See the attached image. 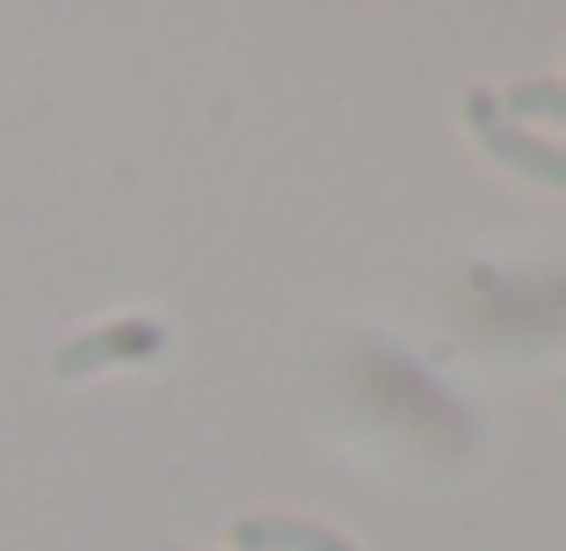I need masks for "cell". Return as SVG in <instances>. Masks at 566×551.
<instances>
[{"instance_id": "1", "label": "cell", "mask_w": 566, "mask_h": 551, "mask_svg": "<svg viewBox=\"0 0 566 551\" xmlns=\"http://www.w3.org/2000/svg\"><path fill=\"white\" fill-rule=\"evenodd\" d=\"M465 117H472L480 146L494 152L501 168H516V174H531V182H559V189H566V152H552V146H537V138H523V131L501 117L486 95H472V102H465Z\"/></svg>"}, {"instance_id": "2", "label": "cell", "mask_w": 566, "mask_h": 551, "mask_svg": "<svg viewBox=\"0 0 566 551\" xmlns=\"http://www.w3.org/2000/svg\"><path fill=\"white\" fill-rule=\"evenodd\" d=\"M160 341H167L160 319H117V327H102V335L66 341V349L51 356V370H59V378H87V370H102V363H138V356H153Z\"/></svg>"}, {"instance_id": "3", "label": "cell", "mask_w": 566, "mask_h": 551, "mask_svg": "<svg viewBox=\"0 0 566 551\" xmlns=\"http://www.w3.org/2000/svg\"><path fill=\"white\" fill-rule=\"evenodd\" d=\"M233 544L240 551H356L349 537L319 530V522H291V516H248V522H233Z\"/></svg>"}, {"instance_id": "4", "label": "cell", "mask_w": 566, "mask_h": 551, "mask_svg": "<svg viewBox=\"0 0 566 551\" xmlns=\"http://www.w3.org/2000/svg\"><path fill=\"white\" fill-rule=\"evenodd\" d=\"M509 109H516V117H552V124H566V87L531 81V87H516V95H509Z\"/></svg>"}, {"instance_id": "5", "label": "cell", "mask_w": 566, "mask_h": 551, "mask_svg": "<svg viewBox=\"0 0 566 551\" xmlns=\"http://www.w3.org/2000/svg\"><path fill=\"white\" fill-rule=\"evenodd\" d=\"M559 392H566V384H559Z\"/></svg>"}]
</instances>
